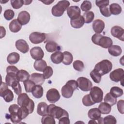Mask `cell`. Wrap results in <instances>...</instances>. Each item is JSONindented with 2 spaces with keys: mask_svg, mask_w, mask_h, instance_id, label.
I'll list each match as a JSON object with an SVG mask.
<instances>
[{
  "mask_svg": "<svg viewBox=\"0 0 124 124\" xmlns=\"http://www.w3.org/2000/svg\"><path fill=\"white\" fill-rule=\"evenodd\" d=\"M109 1L108 0H96L95 4L97 6L100 7L102 6H108Z\"/></svg>",
  "mask_w": 124,
  "mask_h": 124,
  "instance_id": "11a10c76",
  "label": "cell"
},
{
  "mask_svg": "<svg viewBox=\"0 0 124 124\" xmlns=\"http://www.w3.org/2000/svg\"><path fill=\"white\" fill-rule=\"evenodd\" d=\"M109 9L111 14L114 15H119L122 12V7L118 3H113L109 5Z\"/></svg>",
  "mask_w": 124,
  "mask_h": 124,
  "instance_id": "1f68e13d",
  "label": "cell"
},
{
  "mask_svg": "<svg viewBox=\"0 0 124 124\" xmlns=\"http://www.w3.org/2000/svg\"><path fill=\"white\" fill-rule=\"evenodd\" d=\"M44 90L40 85H36L31 91L32 95L36 98H40L43 96Z\"/></svg>",
  "mask_w": 124,
  "mask_h": 124,
  "instance_id": "83f0119b",
  "label": "cell"
},
{
  "mask_svg": "<svg viewBox=\"0 0 124 124\" xmlns=\"http://www.w3.org/2000/svg\"><path fill=\"white\" fill-rule=\"evenodd\" d=\"M112 64L108 60H103L95 64L94 69L97 71L101 76L108 73L112 69Z\"/></svg>",
  "mask_w": 124,
  "mask_h": 124,
  "instance_id": "8992f818",
  "label": "cell"
},
{
  "mask_svg": "<svg viewBox=\"0 0 124 124\" xmlns=\"http://www.w3.org/2000/svg\"><path fill=\"white\" fill-rule=\"evenodd\" d=\"M0 38L4 37L6 34V30L2 26H0Z\"/></svg>",
  "mask_w": 124,
  "mask_h": 124,
  "instance_id": "6f0895ef",
  "label": "cell"
},
{
  "mask_svg": "<svg viewBox=\"0 0 124 124\" xmlns=\"http://www.w3.org/2000/svg\"><path fill=\"white\" fill-rule=\"evenodd\" d=\"M98 109L102 114H108L111 111V106L105 102H101L98 106Z\"/></svg>",
  "mask_w": 124,
  "mask_h": 124,
  "instance_id": "4dcf8cb0",
  "label": "cell"
},
{
  "mask_svg": "<svg viewBox=\"0 0 124 124\" xmlns=\"http://www.w3.org/2000/svg\"><path fill=\"white\" fill-rule=\"evenodd\" d=\"M46 39V34L40 32H33L29 35L30 41L34 44H40L44 42Z\"/></svg>",
  "mask_w": 124,
  "mask_h": 124,
  "instance_id": "30bf717a",
  "label": "cell"
},
{
  "mask_svg": "<svg viewBox=\"0 0 124 124\" xmlns=\"http://www.w3.org/2000/svg\"><path fill=\"white\" fill-rule=\"evenodd\" d=\"M63 58V53L60 51L52 53L50 56L52 62L55 64H59L62 62Z\"/></svg>",
  "mask_w": 124,
  "mask_h": 124,
  "instance_id": "7402d4cb",
  "label": "cell"
},
{
  "mask_svg": "<svg viewBox=\"0 0 124 124\" xmlns=\"http://www.w3.org/2000/svg\"><path fill=\"white\" fill-rule=\"evenodd\" d=\"M124 101L123 100L121 99V100H120L118 101L117 104V108H118V111L121 114H124Z\"/></svg>",
  "mask_w": 124,
  "mask_h": 124,
  "instance_id": "db71d44e",
  "label": "cell"
},
{
  "mask_svg": "<svg viewBox=\"0 0 124 124\" xmlns=\"http://www.w3.org/2000/svg\"><path fill=\"white\" fill-rule=\"evenodd\" d=\"M109 93L114 97L118 98L123 94V90L119 87L113 86L111 88Z\"/></svg>",
  "mask_w": 124,
  "mask_h": 124,
  "instance_id": "836d02e7",
  "label": "cell"
},
{
  "mask_svg": "<svg viewBox=\"0 0 124 124\" xmlns=\"http://www.w3.org/2000/svg\"><path fill=\"white\" fill-rule=\"evenodd\" d=\"M89 118L94 120H97L101 116V113L98 108H91L88 112Z\"/></svg>",
  "mask_w": 124,
  "mask_h": 124,
  "instance_id": "603a6c76",
  "label": "cell"
},
{
  "mask_svg": "<svg viewBox=\"0 0 124 124\" xmlns=\"http://www.w3.org/2000/svg\"><path fill=\"white\" fill-rule=\"evenodd\" d=\"M63 58L62 62L66 65H70L73 62V57L72 54L68 51H64L63 52Z\"/></svg>",
  "mask_w": 124,
  "mask_h": 124,
  "instance_id": "d6a6232c",
  "label": "cell"
},
{
  "mask_svg": "<svg viewBox=\"0 0 124 124\" xmlns=\"http://www.w3.org/2000/svg\"><path fill=\"white\" fill-rule=\"evenodd\" d=\"M80 8L83 11H89L92 8V3L89 0H84L80 5Z\"/></svg>",
  "mask_w": 124,
  "mask_h": 124,
  "instance_id": "7dc6e473",
  "label": "cell"
},
{
  "mask_svg": "<svg viewBox=\"0 0 124 124\" xmlns=\"http://www.w3.org/2000/svg\"><path fill=\"white\" fill-rule=\"evenodd\" d=\"M78 87V82L76 80L71 79L68 80L62 88L61 92L62 96L66 98H69L73 95L74 91Z\"/></svg>",
  "mask_w": 124,
  "mask_h": 124,
  "instance_id": "7a4b0ae2",
  "label": "cell"
},
{
  "mask_svg": "<svg viewBox=\"0 0 124 124\" xmlns=\"http://www.w3.org/2000/svg\"><path fill=\"white\" fill-rule=\"evenodd\" d=\"M53 73V70L51 67L47 66L43 71V76L45 79H48L50 78Z\"/></svg>",
  "mask_w": 124,
  "mask_h": 124,
  "instance_id": "bcb514c9",
  "label": "cell"
},
{
  "mask_svg": "<svg viewBox=\"0 0 124 124\" xmlns=\"http://www.w3.org/2000/svg\"><path fill=\"white\" fill-rule=\"evenodd\" d=\"M81 11L78 6H71L67 9V14L71 19H74L80 16Z\"/></svg>",
  "mask_w": 124,
  "mask_h": 124,
  "instance_id": "9a60e30c",
  "label": "cell"
},
{
  "mask_svg": "<svg viewBox=\"0 0 124 124\" xmlns=\"http://www.w3.org/2000/svg\"><path fill=\"white\" fill-rule=\"evenodd\" d=\"M73 68L77 71L81 72L83 71L84 68V64L81 61L76 60L73 62Z\"/></svg>",
  "mask_w": 124,
  "mask_h": 124,
  "instance_id": "f6af8a7d",
  "label": "cell"
},
{
  "mask_svg": "<svg viewBox=\"0 0 124 124\" xmlns=\"http://www.w3.org/2000/svg\"><path fill=\"white\" fill-rule=\"evenodd\" d=\"M82 103L85 106L89 107L95 104L89 94L84 95L82 98Z\"/></svg>",
  "mask_w": 124,
  "mask_h": 124,
  "instance_id": "7bdbcfd3",
  "label": "cell"
},
{
  "mask_svg": "<svg viewBox=\"0 0 124 124\" xmlns=\"http://www.w3.org/2000/svg\"><path fill=\"white\" fill-rule=\"evenodd\" d=\"M10 30L14 33L18 32L22 28V25L19 22L17 19H14L10 22L9 25Z\"/></svg>",
  "mask_w": 124,
  "mask_h": 124,
  "instance_id": "cb8c5ba5",
  "label": "cell"
},
{
  "mask_svg": "<svg viewBox=\"0 0 124 124\" xmlns=\"http://www.w3.org/2000/svg\"><path fill=\"white\" fill-rule=\"evenodd\" d=\"M59 124H69L70 123L68 117H63L59 120Z\"/></svg>",
  "mask_w": 124,
  "mask_h": 124,
  "instance_id": "9f6ffc18",
  "label": "cell"
},
{
  "mask_svg": "<svg viewBox=\"0 0 124 124\" xmlns=\"http://www.w3.org/2000/svg\"><path fill=\"white\" fill-rule=\"evenodd\" d=\"M117 123L116 118L112 115H109L103 118V124H115Z\"/></svg>",
  "mask_w": 124,
  "mask_h": 124,
  "instance_id": "c3c4849f",
  "label": "cell"
},
{
  "mask_svg": "<svg viewBox=\"0 0 124 124\" xmlns=\"http://www.w3.org/2000/svg\"><path fill=\"white\" fill-rule=\"evenodd\" d=\"M41 123L43 124H55L54 117L49 114L43 116L41 119Z\"/></svg>",
  "mask_w": 124,
  "mask_h": 124,
  "instance_id": "74e56055",
  "label": "cell"
},
{
  "mask_svg": "<svg viewBox=\"0 0 124 124\" xmlns=\"http://www.w3.org/2000/svg\"><path fill=\"white\" fill-rule=\"evenodd\" d=\"M124 71L122 68H118L112 71L109 74L110 79L114 82H123Z\"/></svg>",
  "mask_w": 124,
  "mask_h": 124,
  "instance_id": "8fae6325",
  "label": "cell"
},
{
  "mask_svg": "<svg viewBox=\"0 0 124 124\" xmlns=\"http://www.w3.org/2000/svg\"><path fill=\"white\" fill-rule=\"evenodd\" d=\"M111 35L119 40L124 41V30L119 26H114L111 28L110 30Z\"/></svg>",
  "mask_w": 124,
  "mask_h": 124,
  "instance_id": "5bb4252c",
  "label": "cell"
},
{
  "mask_svg": "<svg viewBox=\"0 0 124 124\" xmlns=\"http://www.w3.org/2000/svg\"><path fill=\"white\" fill-rule=\"evenodd\" d=\"M30 54L32 58L35 60H42L44 56V52L39 46H35L30 50Z\"/></svg>",
  "mask_w": 124,
  "mask_h": 124,
  "instance_id": "4fadbf2b",
  "label": "cell"
},
{
  "mask_svg": "<svg viewBox=\"0 0 124 124\" xmlns=\"http://www.w3.org/2000/svg\"><path fill=\"white\" fill-rule=\"evenodd\" d=\"M3 16L7 20H10L14 17L15 13L13 10L7 9L4 11Z\"/></svg>",
  "mask_w": 124,
  "mask_h": 124,
  "instance_id": "816d5d0a",
  "label": "cell"
},
{
  "mask_svg": "<svg viewBox=\"0 0 124 124\" xmlns=\"http://www.w3.org/2000/svg\"><path fill=\"white\" fill-rule=\"evenodd\" d=\"M30 15L26 11H21L18 15L17 20L22 25H25L30 20Z\"/></svg>",
  "mask_w": 124,
  "mask_h": 124,
  "instance_id": "e0dca14e",
  "label": "cell"
},
{
  "mask_svg": "<svg viewBox=\"0 0 124 124\" xmlns=\"http://www.w3.org/2000/svg\"><path fill=\"white\" fill-rule=\"evenodd\" d=\"M10 2L12 6L15 9L20 8L24 4V0H11Z\"/></svg>",
  "mask_w": 124,
  "mask_h": 124,
  "instance_id": "681fc988",
  "label": "cell"
},
{
  "mask_svg": "<svg viewBox=\"0 0 124 124\" xmlns=\"http://www.w3.org/2000/svg\"><path fill=\"white\" fill-rule=\"evenodd\" d=\"M108 53L113 56L117 57L120 56L122 52V48L117 45H112L108 48Z\"/></svg>",
  "mask_w": 124,
  "mask_h": 124,
  "instance_id": "4316f807",
  "label": "cell"
},
{
  "mask_svg": "<svg viewBox=\"0 0 124 124\" xmlns=\"http://www.w3.org/2000/svg\"><path fill=\"white\" fill-rule=\"evenodd\" d=\"M16 47L22 53H26L29 50V46L27 42L23 39H19L16 42Z\"/></svg>",
  "mask_w": 124,
  "mask_h": 124,
  "instance_id": "2e32d148",
  "label": "cell"
},
{
  "mask_svg": "<svg viewBox=\"0 0 124 124\" xmlns=\"http://www.w3.org/2000/svg\"><path fill=\"white\" fill-rule=\"evenodd\" d=\"M48 105L45 102H40L37 105V113L40 116H44L47 113Z\"/></svg>",
  "mask_w": 124,
  "mask_h": 124,
  "instance_id": "d4e9b609",
  "label": "cell"
},
{
  "mask_svg": "<svg viewBox=\"0 0 124 124\" xmlns=\"http://www.w3.org/2000/svg\"><path fill=\"white\" fill-rule=\"evenodd\" d=\"M5 77V82L8 86H12V83L16 80H17L16 74L14 73H7Z\"/></svg>",
  "mask_w": 124,
  "mask_h": 124,
  "instance_id": "e575fe53",
  "label": "cell"
},
{
  "mask_svg": "<svg viewBox=\"0 0 124 124\" xmlns=\"http://www.w3.org/2000/svg\"><path fill=\"white\" fill-rule=\"evenodd\" d=\"M85 23L92 22L94 17V14L92 11H88L84 13L82 16Z\"/></svg>",
  "mask_w": 124,
  "mask_h": 124,
  "instance_id": "f35d334b",
  "label": "cell"
},
{
  "mask_svg": "<svg viewBox=\"0 0 124 124\" xmlns=\"http://www.w3.org/2000/svg\"><path fill=\"white\" fill-rule=\"evenodd\" d=\"M47 113L58 120L63 117H69V114L66 110L53 104L48 106Z\"/></svg>",
  "mask_w": 124,
  "mask_h": 124,
  "instance_id": "3957f363",
  "label": "cell"
},
{
  "mask_svg": "<svg viewBox=\"0 0 124 124\" xmlns=\"http://www.w3.org/2000/svg\"><path fill=\"white\" fill-rule=\"evenodd\" d=\"M92 100L95 103L102 102L103 97V92L101 88L97 86L92 87L90 90L89 93Z\"/></svg>",
  "mask_w": 124,
  "mask_h": 124,
  "instance_id": "ba28073f",
  "label": "cell"
},
{
  "mask_svg": "<svg viewBox=\"0 0 124 124\" xmlns=\"http://www.w3.org/2000/svg\"><path fill=\"white\" fill-rule=\"evenodd\" d=\"M16 77L19 81L24 82L30 78V75L27 71L21 69L19 70L17 73Z\"/></svg>",
  "mask_w": 124,
  "mask_h": 124,
  "instance_id": "f546056e",
  "label": "cell"
},
{
  "mask_svg": "<svg viewBox=\"0 0 124 124\" xmlns=\"http://www.w3.org/2000/svg\"><path fill=\"white\" fill-rule=\"evenodd\" d=\"M90 77L93 81L96 83H99L101 80V75L95 69L92 70L90 73Z\"/></svg>",
  "mask_w": 124,
  "mask_h": 124,
  "instance_id": "b9f144b4",
  "label": "cell"
},
{
  "mask_svg": "<svg viewBox=\"0 0 124 124\" xmlns=\"http://www.w3.org/2000/svg\"><path fill=\"white\" fill-rule=\"evenodd\" d=\"M99 9L101 14L105 17H109L111 15L109 7L108 6H101L99 7Z\"/></svg>",
  "mask_w": 124,
  "mask_h": 124,
  "instance_id": "f907efd6",
  "label": "cell"
},
{
  "mask_svg": "<svg viewBox=\"0 0 124 124\" xmlns=\"http://www.w3.org/2000/svg\"><path fill=\"white\" fill-rule=\"evenodd\" d=\"M92 41L95 45L104 48H108L112 45V39L99 33H95L92 37Z\"/></svg>",
  "mask_w": 124,
  "mask_h": 124,
  "instance_id": "6da1fadb",
  "label": "cell"
},
{
  "mask_svg": "<svg viewBox=\"0 0 124 124\" xmlns=\"http://www.w3.org/2000/svg\"><path fill=\"white\" fill-rule=\"evenodd\" d=\"M47 66V63L45 60H39L35 61L33 64L34 69L39 72H43L44 69Z\"/></svg>",
  "mask_w": 124,
  "mask_h": 124,
  "instance_id": "f1b7e54d",
  "label": "cell"
},
{
  "mask_svg": "<svg viewBox=\"0 0 124 124\" xmlns=\"http://www.w3.org/2000/svg\"><path fill=\"white\" fill-rule=\"evenodd\" d=\"M29 114L28 109L25 106L21 107L18 110V115L20 118L22 120L26 118Z\"/></svg>",
  "mask_w": 124,
  "mask_h": 124,
  "instance_id": "ab89813d",
  "label": "cell"
},
{
  "mask_svg": "<svg viewBox=\"0 0 124 124\" xmlns=\"http://www.w3.org/2000/svg\"><path fill=\"white\" fill-rule=\"evenodd\" d=\"M104 100L105 102L111 106L115 105L117 103V98L112 96L110 93H108L105 95Z\"/></svg>",
  "mask_w": 124,
  "mask_h": 124,
  "instance_id": "d590c367",
  "label": "cell"
},
{
  "mask_svg": "<svg viewBox=\"0 0 124 124\" xmlns=\"http://www.w3.org/2000/svg\"><path fill=\"white\" fill-rule=\"evenodd\" d=\"M61 95L59 91L55 88H51L47 91L46 94L47 100L50 103H54L60 98Z\"/></svg>",
  "mask_w": 124,
  "mask_h": 124,
  "instance_id": "7c38bea8",
  "label": "cell"
},
{
  "mask_svg": "<svg viewBox=\"0 0 124 124\" xmlns=\"http://www.w3.org/2000/svg\"><path fill=\"white\" fill-rule=\"evenodd\" d=\"M95 120H91L90 121H89V122H88V123L89 124V123H97V122H95V121H94Z\"/></svg>",
  "mask_w": 124,
  "mask_h": 124,
  "instance_id": "94428289",
  "label": "cell"
},
{
  "mask_svg": "<svg viewBox=\"0 0 124 124\" xmlns=\"http://www.w3.org/2000/svg\"><path fill=\"white\" fill-rule=\"evenodd\" d=\"M45 48L47 52H53L54 51H58L61 49L60 46L54 41H50L47 42L45 46Z\"/></svg>",
  "mask_w": 124,
  "mask_h": 124,
  "instance_id": "44dd1931",
  "label": "cell"
},
{
  "mask_svg": "<svg viewBox=\"0 0 124 124\" xmlns=\"http://www.w3.org/2000/svg\"><path fill=\"white\" fill-rule=\"evenodd\" d=\"M30 79L36 85H42L45 80L43 74L38 73H33L30 76Z\"/></svg>",
  "mask_w": 124,
  "mask_h": 124,
  "instance_id": "d6986e66",
  "label": "cell"
},
{
  "mask_svg": "<svg viewBox=\"0 0 124 124\" xmlns=\"http://www.w3.org/2000/svg\"><path fill=\"white\" fill-rule=\"evenodd\" d=\"M92 26L93 30L95 32V33L100 34L104 29L105 25L104 22L103 20L97 19L93 21Z\"/></svg>",
  "mask_w": 124,
  "mask_h": 124,
  "instance_id": "ac0fdd59",
  "label": "cell"
},
{
  "mask_svg": "<svg viewBox=\"0 0 124 124\" xmlns=\"http://www.w3.org/2000/svg\"><path fill=\"white\" fill-rule=\"evenodd\" d=\"M32 0H24V4L25 5H29L31 3Z\"/></svg>",
  "mask_w": 124,
  "mask_h": 124,
  "instance_id": "91938a15",
  "label": "cell"
},
{
  "mask_svg": "<svg viewBox=\"0 0 124 124\" xmlns=\"http://www.w3.org/2000/svg\"><path fill=\"white\" fill-rule=\"evenodd\" d=\"M18 71L19 70L18 69V68L16 67L13 65L8 66L6 68L7 73H14L17 74V73Z\"/></svg>",
  "mask_w": 124,
  "mask_h": 124,
  "instance_id": "f5cc1de1",
  "label": "cell"
},
{
  "mask_svg": "<svg viewBox=\"0 0 124 124\" xmlns=\"http://www.w3.org/2000/svg\"><path fill=\"white\" fill-rule=\"evenodd\" d=\"M25 91L27 93L31 92L32 89L36 85L35 83L31 79H27L23 82Z\"/></svg>",
  "mask_w": 124,
  "mask_h": 124,
  "instance_id": "60d3db41",
  "label": "cell"
},
{
  "mask_svg": "<svg viewBox=\"0 0 124 124\" xmlns=\"http://www.w3.org/2000/svg\"><path fill=\"white\" fill-rule=\"evenodd\" d=\"M10 114L8 117V118H10L11 122L14 124H18L20 123L22 121V119L20 118L18 115V110L17 111H14L10 112Z\"/></svg>",
  "mask_w": 124,
  "mask_h": 124,
  "instance_id": "8d00e7d4",
  "label": "cell"
},
{
  "mask_svg": "<svg viewBox=\"0 0 124 124\" xmlns=\"http://www.w3.org/2000/svg\"><path fill=\"white\" fill-rule=\"evenodd\" d=\"M85 21L82 16H79L78 17L72 19L70 20L71 26L75 29H79L81 28L84 24Z\"/></svg>",
  "mask_w": 124,
  "mask_h": 124,
  "instance_id": "ffe728a7",
  "label": "cell"
},
{
  "mask_svg": "<svg viewBox=\"0 0 124 124\" xmlns=\"http://www.w3.org/2000/svg\"><path fill=\"white\" fill-rule=\"evenodd\" d=\"M20 59L19 54L16 52L10 53L7 57V61L10 64L16 63Z\"/></svg>",
  "mask_w": 124,
  "mask_h": 124,
  "instance_id": "484cf974",
  "label": "cell"
},
{
  "mask_svg": "<svg viewBox=\"0 0 124 124\" xmlns=\"http://www.w3.org/2000/svg\"><path fill=\"white\" fill-rule=\"evenodd\" d=\"M41 2H42L43 3H44L46 5H49L51 3H52L53 2H54V0H40Z\"/></svg>",
  "mask_w": 124,
  "mask_h": 124,
  "instance_id": "680465c9",
  "label": "cell"
},
{
  "mask_svg": "<svg viewBox=\"0 0 124 124\" xmlns=\"http://www.w3.org/2000/svg\"><path fill=\"white\" fill-rule=\"evenodd\" d=\"M6 83L2 82L0 88V96L2 97L6 102H10L13 100L14 94L10 90Z\"/></svg>",
  "mask_w": 124,
  "mask_h": 124,
  "instance_id": "52a82bcc",
  "label": "cell"
},
{
  "mask_svg": "<svg viewBox=\"0 0 124 124\" xmlns=\"http://www.w3.org/2000/svg\"><path fill=\"white\" fill-rule=\"evenodd\" d=\"M70 2L68 0H60L53 6L51 9L52 14L56 17L61 16L69 7Z\"/></svg>",
  "mask_w": 124,
  "mask_h": 124,
  "instance_id": "5b68a950",
  "label": "cell"
},
{
  "mask_svg": "<svg viewBox=\"0 0 124 124\" xmlns=\"http://www.w3.org/2000/svg\"><path fill=\"white\" fill-rule=\"evenodd\" d=\"M17 104L20 107L25 106L29 110V113L33 112L34 108V103L33 101L30 99L26 93H21L17 97Z\"/></svg>",
  "mask_w": 124,
  "mask_h": 124,
  "instance_id": "277c9868",
  "label": "cell"
},
{
  "mask_svg": "<svg viewBox=\"0 0 124 124\" xmlns=\"http://www.w3.org/2000/svg\"><path fill=\"white\" fill-rule=\"evenodd\" d=\"M11 87L12 89L14 90V92L16 93V94L18 95L21 93L22 88L18 80L15 81L12 83Z\"/></svg>",
  "mask_w": 124,
  "mask_h": 124,
  "instance_id": "ee69618b",
  "label": "cell"
},
{
  "mask_svg": "<svg viewBox=\"0 0 124 124\" xmlns=\"http://www.w3.org/2000/svg\"><path fill=\"white\" fill-rule=\"evenodd\" d=\"M77 81L78 82V87L82 91H89L92 88V82L86 78L83 77H79L77 79Z\"/></svg>",
  "mask_w": 124,
  "mask_h": 124,
  "instance_id": "9c48e42d",
  "label": "cell"
}]
</instances>
